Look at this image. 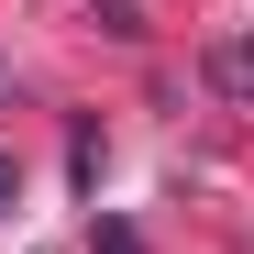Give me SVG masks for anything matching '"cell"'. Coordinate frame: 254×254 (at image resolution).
Listing matches in <instances>:
<instances>
[{"label": "cell", "mask_w": 254, "mask_h": 254, "mask_svg": "<svg viewBox=\"0 0 254 254\" xmlns=\"http://www.w3.org/2000/svg\"><path fill=\"white\" fill-rule=\"evenodd\" d=\"M210 89H221V100H254V33H221V45H210Z\"/></svg>", "instance_id": "cell-1"}, {"label": "cell", "mask_w": 254, "mask_h": 254, "mask_svg": "<svg viewBox=\"0 0 254 254\" xmlns=\"http://www.w3.org/2000/svg\"><path fill=\"white\" fill-rule=\"evenodd\" d=\"M89 254H144V232L133 221H89Z\"/></svg>", "instance_id": "cell-2"}, {"label": "cell", "mask_w": 254, "mask_h": 254, "mask_svg": "<svg viewBox=\"0 0 254 254\" xmlns=\"http://www.w3.org/2000/svg\"><path fill=\"white\" fill-rule=\"evenodd\" d=\"M100 22L122 33V45H133V33H144V22H133V0H100Z\"/></svg>", "instance_id": "cell-3"}, {"label": "cell", "mask_w": 254, "mask_h": 254, "mask_svg": "<svg viewBox=\"0 0 254 254\" xmlns=\"http://www.w3.org/2000/svg\"><path fill=\"white\" fill-rule=\"evenodd\" d=\"M0 199H11V155H0Z\"/></svg>", "instance_id": "cell-4"}]
</instances>
